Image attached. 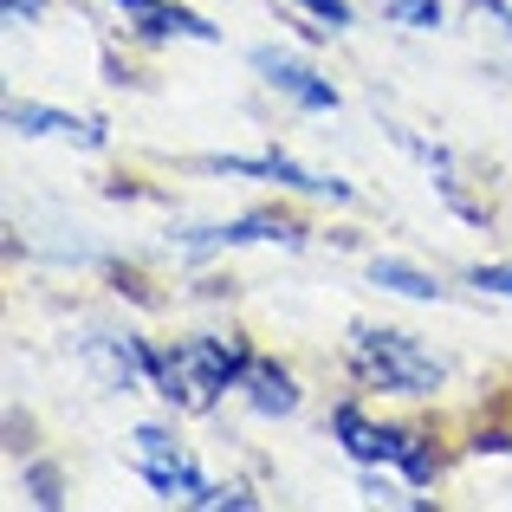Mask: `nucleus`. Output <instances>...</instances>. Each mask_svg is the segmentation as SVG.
Returning <instances> with one entry per match:
<instances>
[{
    "label": "nucleus",
    "mask_w": 512,
    "mask_h": 512,
    "mask_svg": "<svg viewBox=\"0 0 512 512\" xmlns=\"http://www.w3.org/2000/svg\"><path fill=\"white\" fill-rule=\"evenodd\" d=\"M130 363H137V370L150 376L169 402H182V409H208L221 389L247 383V363L253 357L240 344H227V338H201V344H182V350H143V344H130Z\"/></svg>",
    "instance_id": "1"
},
{
    "label": "nucleus",
    "mask_w": 512,
    "mask_h": 512,
    "mask_svg": "<svg viewBox=\"0 0 512 512\" xmlns=\"http://www.w3.org/2000/svg\"><path fill=\"white\" fill-rule=\"evenodd\" d=\"M350 370H357V383L396 389V396H428V389L448 376L441 357H428L415 338H402V331H376V325L357 331V344H350Z\"/></svg>",
    "instance_id": "2"
},
{
    "label": "nucleus",
    "mask_w": 512,
    "mask_h": 512,
    "mask_svg": "<svg viewBox=\"0 0 512 512\" xmlns=\"http://www.w3.org/2000/svg\"><path fill=\"white\" fill-rule=\"evenodd\" d=\"M331 428H338V441H344V454L350 461H383V467H402L409 474V487H422V480H435V448H422L415 435H402V428H383V422H363L357 409H344L331 415Z\"/></svg>",
    "instance_id": "3"
},
{
    "label": "nucleus",
    "mask_w": 512,
    "mask_h": 512,
    "mask_svg": "<svg viewBox=\"0 0 512 512\" xmlns=\"http://www.w3.org/2000/svg\"><path fill=\"white\" fill-rule=\"evenodd\" d=\"M137 454H143L137 461L143 480H150L156 493H169V500H188V506H253L247 493H221L188 454H175V441L156 435V428H137Z\"/></svg>",
    "instance_id": "4"
},
{
    "label": "nucleus",
    "mask_w": 512,
    "mask_h": 512,
    "mask_svg": "<svg viewBox=\"0 0 512 512\" xmlns=\"http://www.w3.org/2000/svg\"><path fill=\"white\" fill-rule=\"evenodd\" d=\"M201 169H234V175H279L286 188H305V195H331V201H350L344 182H325V175L299 169L292 156H208Z\"/></svg>",
    "instance_id": "5"
},
{
    "label": "nucleus",
    "mask_w": 512,
    "mask_h": 512,
    "mask_svg": "<svg viewBox=\"0 0 512 512\" xmlns=\"http://www.w3.org/2000/svg\"><path fill=\"white\" fill-rule=\"evenodd\" d=\"M117 13H130V20H137V33H150V39H221L214 33L208 20H201V13H188V7H175V0H111Z\"/></svg>",
    "instance_id": "6"
},
{
    "label": "nucleus",
    "mask_w": 512,
    "mask_h": 512,
    "mask_svg": "<svg viewBox=\"0 0 512 512\" xmlns=\"http://www.w3.org/2000/svg\"><path fill=\"white\" fill-rule=\"evenodd\" d=\"M253 65H260V72L266 78H273V85L279 91H292V98H299L305 104V111H338V91H331V85H318V78L312 72H305V65H292V59H279V52H253Z\"/></svg>",
    "instance_id": "7"
},
{
    "label": "nucleus",
    "mask_w": 512,
    "mask_h": 512,
    "mask_svg": "<svg viewBox=\"0 0 512 512\" xmlns=\"http://www.w3.org/2000/svg\"><path fill=\"white\" fill-rule=\"evenodd\" d=\"M7 124L13 130H39V137H78L85 150H98L104 130L91 117H65V111H46V104H7Z\"/></svg>",
    "instance_id": "8"
},
{
    "label": "nucleus",
    "mask_w": 512,
    "mask_h": 512,
    "mask_svg": "<svg viewBox=\"0 0 512 512\" xmlns=\"http://www.w3.org/2000/svg\"><path fill=\"white\" fill-rule=\"evenodd\" d=\"M247 396H253V409H260V415H292V409H299L292 376L279 370V363H266V357L247 363Z\"/></svg>",
    "instance_id": "9"
},
{
    "label": "nucleus",
    "mask_w": 512,
    "mask_h": 512,
    "mask_svg": "<svg viewBox=\"0 0 512 512\" xmlns=\"http://www.w3.org/2000/svg\"><path fill=\"white\" fill-rule=\"evenodd\" d=\"M292 234H299V227L273 221V214H240V221H227V227H208L201 247H214V240H292Z\"/></svg>",
    "instance_id": "10"
},
{
    "label": "nucleus",
    "mask_w": 512,
    "mask_h": 512,
    "mask_svg": "<svg viewBox=\"0 0 512 512\" xmlns=\"http://www.w3.org/2000/svg\"><path fill=\"white\" fill-rule=\"evenodd\" d=\"M370 279H376V286L409 292V299H435V292H441L428 273H415V266H402V260H376V266H370Z\"/></svg>",
    "instance_id": "11"
},
{
    "label": "nucleus",
    "mask_w": 512,
    "mask_h": 512,
    "mask_svg": "<svg viewBox=\"0 0 512 512\" xmlns=\"http://www.w3.org/2000/svg\"><path fill=\"white\" fill-rule=\"evenodd\" d=\"M396 20H409V26H441V7L435 0H383Z\"/></svg>",
    "instance_id": "12"
},
{
    "label": "nucleus",
    "mask_w": 512,
    "mask_h": 512,
    "mask_svg": "<svg viewBox=\"0 0 512 512\" xmlns=\"http://www.w3.org/2000/svg\"><path fill=\"white\" fill-rule=\"evenodd\" d=\"M305 13H318V20H331V26H350V0H299Z\"/></svg>",
    "instance_id": "13"
},
{
    "label": "nucleus",
    "mask_w": 512,
    "mask_h": 512,
    "mask_svg": "<svg viewBox=\"0 0 512 512\" xmlns=\"http://www.w3.org/2000/svg\"><path fill=\"white\" fill-rule=\"evenodd\" d=\"M474 286L506 292V299H512V266H474Z\"/></svg>",
    "instance_id": "14"
},
{
    "label": "nucleus",
    "mask_w": 512,
    "mask_h": 512,
    "mask_svg": "<svg viewBox=\"0 0 512 512\" xmlns=\"http://www.w3.org/2000/svg\"><path fill=\"white\" fill-rule=\"evenodd\" d=\"M39 7H46V0H7V13H13V20H20V13H26V20H33Z\"/></svg>",
    "instance_id": "15"
}]
</instances>
